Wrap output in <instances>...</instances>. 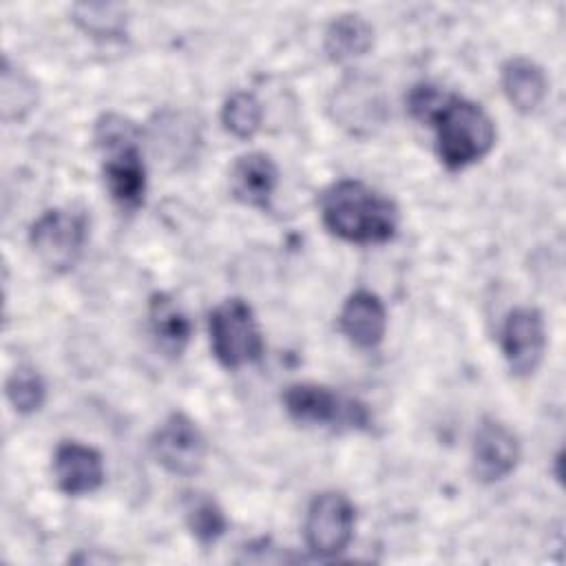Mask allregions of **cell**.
Here are the masks:
<instances>
[{"mask_svg":"<svg viewBox=\"0 0 566 566\" xmlns=\"http://www.w3.org/2000/svg\"><path fill=\"white\" fill-rule=\"evenodd\" d=\"M356 511L347 495L338 491L318 493L305 515V542L318 557H334L354 537Z\"/></svg>","mask_w":566,"mask_h":566,"instance_id":"cell-7","label":"cell"},{"mask_svg":"<svg viewBox=\"0 0 566 566\" xmlns=\"http://www.w3.org/2000/svg\"><path fill=\"white\" fill-rule=\"evenodd\" d=\"M184 513L190 533L201 544L217 542L228 528V520L221 506L206 493H188L184 497Z\"/></svg>","mask_w":566,"mask_h":566,"instance_id":"cell-17","label":"cell"},{"mask_svg":"<svg viewBox=\"0 0 566 566\" xmlns=\"http://www.w3.org/2000/svg\"><path fill=\"white\" fill-rule=\"evenodd\" d=\"M374 31L369 22L356 13L338 15L325 31V51L334 62H347L369 51Z\"/></svg>","mask_w":566,"mask_h":566,"instance_id":"cell-16","label":"cell"},{"mask_svg":"<svg viewBox=\"0 0 566 566\" xmlns=\"http://www.w3.org/2000/svg\"><path fill=\"white\" fill-rule=\"evenodd\" d=\"M407 108L416 119L433 126L440 161L451 170L475 164L493 148V119L475 102L418 84L407 97Z\"/></svg>","mask_w":566,"mask_h":566,"instance_id":"cell-1","label":"cell"},{"mask_svg":"<svg viewBox=\"0 0 566 566\" xmlns=\"http://www.w3.org/2000/svg\"><path fill=\"white\" fill-rule=\"evenodd\" d=\"M73 20L93 38H119L126 27L124 9L119 4L82 2L73 7Z\"/></svg>","mask_w":566,"mask_h":566,"instance_id":"cell-18","label":"cell"},{"mask_svg":"<svg viewBox=\"0 0 566 566\" xmlns=\"http://www.w3.org/2000/svg\"><path fill=\"white\" fill-rule=\"evenodd\" d=\"M153 458L175 475H192L203 467L206 440L184 413H170L150 438Z\"/></svg>","mask_w":566,"mask_h":566,"instance_id":"cell-8","label":"cell"},{"mask_svg":"<svg viewBox=\"0 0 566 566\" xmlns=\"http://www.w3.org/2000/svg\"><path fill=\"white\" fill-rule=\"evenodd\" d=\"M7 398L18 413H33L42 407L46 387L42 376L31 367H18L4 385Z\"/></svg>","mask_w":566,"mask_h":566,"instance_id":"cell-20","label":"cell"},{"mask_svg":"<svg viewBox=\"0 0 566 566\" xmlns=\"http://www.w3.org/2000/svg\"><path fill=\"white\" fill-rule=\"evenodd\" d=\"M95 142L104 155V181L122 208H137L146 192V168L139 150V130L117 113L102 115L95 124Z\"/></svg>","mask_w":566,"mask_h":566,"instance_id":"cell-3","label":"cell"},{"mask_svg":"<svg viewBox=\"0 0 566 566\" xmlns=\"http://www.w3.org/2000/svg\"><path fill=\"white\" fill-rule=\"evenodd\" d=\"M261 115L263 111L259 99L245 91L232 93L221 108V122L226 130L239 139H248L259 130Z\"/></svg>","mask_w":566,"mask_h":566,"instance_id":"cell-19","label":"cell"},{"mask_svg":"<svg viewBox=\"0 0 566 566\" xmlns=\"http://www.w3.org/2000/svg\"><path fill=\"white\" fill-rule=\"evenodd\" d=\"M84 217L66 210H46L31 226L29 241L38 259L53 272L71 270L84 248Z\"/></svg>","mask_w":566,"mask_h":566,"instance_id":"cell-6","label":"cell"},{"mask_svg":"<svg viewBox=\"0 0 566 566\" xmlns=\"http://www.w3.org/2000/svg\"><path fill=\"white\" fill-rule=\"evenodd\" d=\"M473 473L482 482L506 478L520 460L517 436L500 420L484 418L473 438Z\"/></svg>","mask_w":566,"mask_h":566,"instance_id":"cell-10","label":"cell"},{"mask_svg":"<svg viewBox=\"0 0 566 566\" xmlns=\"http://www.w3.org/2000/svg\"><path fill=\"white\" fill-rule=\"evenodd\" d=\"M150 334L168 356H179L190 340V321L166 294H153L148 303Z\"/></svg>","mask_w":566,"mask_h":566,"instance_id":"cell-15","label":"cell"},{"mask_svg":"<svg viewBox=\"0 0 566 566\" xmlns=\"http://www.w3.org/2000/svg\"><path fill=\"white\" fill-rule=\"evenodd\" d=\"M279 184V168L270 155L252 150L241 155L230 168L232 195L252 208H265Z\"/></svg>","mask_w":566,"mask_h":566,"instance_id":"cell-12","label":"cell"},{"mask_svg":"<svg viewBox=\"0 0 566 566\" xmlns=\"http://www.w3.org/2000/svg\"><path fill=\"white\" fill-rule=\"evenodd\" d=\"M283 405L290 418L301 424L334 429H365L369 424V411L363 402L314 382L290 385Z\"/></svg>","mask_w":566,"mask_h":566,"instance_id":"cell-5","label":"cell"},{"mask_svg":"<svg viewBox=\"0 0 566 566\" xmlns=\"http://www.w3.org/2000/svg\"><path fill=\"white\" fill-rule=\"evenodd\" d=\"M546 349V325L535 307L513 310L502 327V354L515 376H531Z\"/></svg>","mask_w":566,"mask_h":566,"instance_id":"cell-9","label":"cell"},{"mask_svg":"<svg viewBox=\"0 0 566 566\" xmlns=\"http://www.w3.org/2000/svg\"><path fill=\"white\" fill-rule=\"evenodd\" d=\"M325 228L349 243H382L396 234V203L356 179H340L321 195Z\"/></svg>","mask_w":566,"mask_h":566,"instance_id":"cell-2","label":"cell"},{"mask_svg":"<svg viewBox=\"0 0 566 566\" xmlns=\"http://www.w3.org/2000/svg\"><path fill=\"white\" fill-rule=\"evenodd\" d=\"M502 88L520 113H531L544 102L548 84L542 66L526 57H513L502 66Z\"/></svg>","mask_w":566,"mask_h":566,"instance_id":"cell-14","label":"cell"},{"mask_svg":"<svg viewBox=\"0 0 566 566\" xmlns=\"http://www.w3.org/2000/svg\"><path fill=\"white\" fill-rule=\"evenodd\" d=\"M208 327L212 352L223 367L237 369L261 358L263 336L252 307L243 298L219 303L210 312Z\"/></svg>","mask_w":566,"mask_h":566,"instance_id":"cell-4","label":"cell"},{"mask_svg":"<svg viewBox=\"0 0 566 566\" xmlns=\"http://www.w3.org/2000/svg\"><path fill=\"white\" fill-rule=\"evenodd\" d=\"M340 332L363 349L376 347L387 329V312L382 301L367 290L354 292L338 316Z\"/></svg>","mask_w":566,"mask_h":566,"instance_id":"cell-13","label":"cell"},{"mask_svg":"<svg viewBox=\"0 0 566 566\" xmlns=\"http://www.w3.org/2000/svg\"><path fill=\"white\" fill-rule=\"evenodd\" d=\"M53 475L66 495L93 493L104 482V460L93 447L62 442L53 453Z\"/></svg>","mask_w":566,"mask_h":566,"instance_id":"cell-11","label":"cell"}]
</instances>
